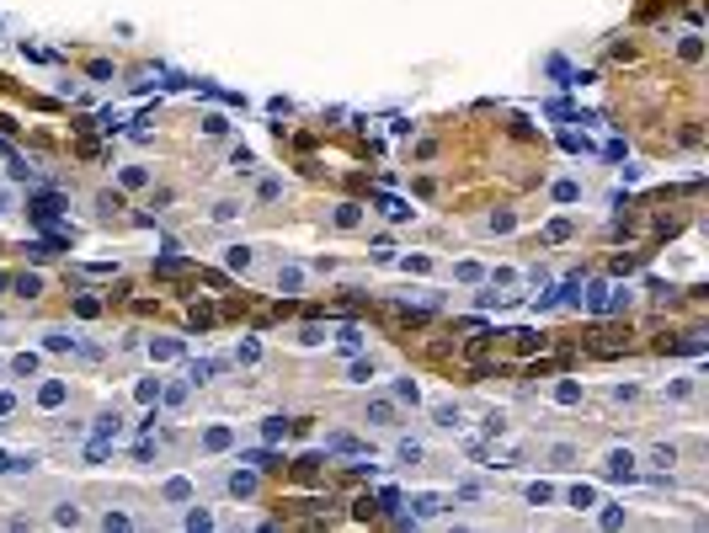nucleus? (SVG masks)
Wrapping results in <instances>:
<instances>
[{
	"instance_id": "f03ea898",
	"label": "nucleus",
	"mask_w": 709,
	"mask_h": 533,
	"mask_svg": "<svg viewBox=\"0 0 709 533\" xmlns=\"http://www.w3.org/2000/svg\"><path fill=\"white\" fill-rule=\"evenodd\" d=\"M416 512L432 517V512H443V501H438V496H416Z\"/></svg>"
},
{
	"instance_id": "20e7f679",
	"label": "nucleus",
	"mask_w": 709,
	"mask_h": 533,
	"mask_svg": "<svg viewBox=\"0 0 709 533\" xmlns=\"http://www.w3.org/2000/svg\"><path fill=\"white\" fill-rule=\"evenodd\" d=\"M229 266H240V272H245V266H251V251L235 246V251H229Z\"/></svg>"
},
{
	"instance_id": "f257e3e1",
	"label": "nucleus",
	"mask_w": 709,
	"mask_h": 533,
	"mask_svg": "<svg viewBox=\"0 0 709 533\" xmlns=\"http://www.w3.org/2000/svg\"><path fill=\"white\" fill-rule=\"evenodd\" d=\"M629 470H635V459H629V453H608V474H613V480H624Z\"/></svg>"
},
{
	"instance_id": "7ed1b4c3",
	"label": "nucleus",
	"mask_w": 709,
	"mask_h": 533,
	"mask_svg": "<svg viewBox=\"0 0 709 533\" xmlns=\"http://www.w3.org/2000/svg\"><path fill=\"white\" fill-rule=\"evenodd\" d=\"M251 485H256L251 474H235V480H229V491H235V496H251Z\"/></svg>"
}]
</instances>
